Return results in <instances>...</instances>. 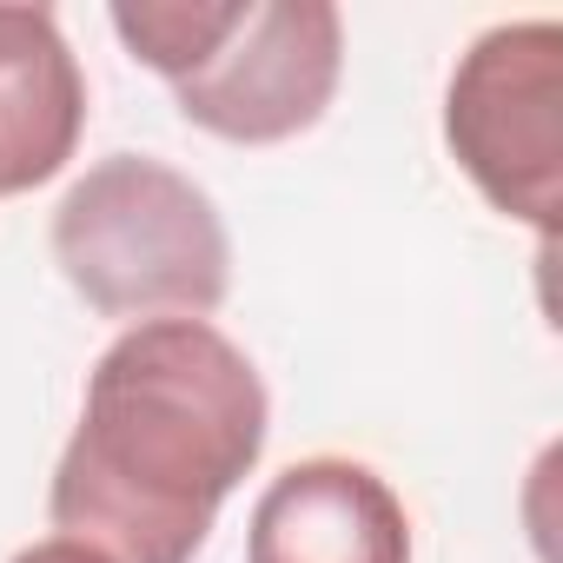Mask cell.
Returning a JSON list of instances; mask_svg holds the SVG:
<instances>
[{
  "label": "cell",
  "instance_id": "obj_6",
  "mask_svg": "<svg viewBox=\"0 0 563 563\" xmlns=\"http://www.w3.org/2000/svg\"><path fill=\"white\" fill-rule=\"evenodd\" d=\"M87 126L80 60L47 8H0V199L47 186Z\"/></svg>",
  "mask_w": 563,
  "mask_h": 563
},
{
  "label": "cell",
  "instance_id": "obj_7",
  "mask_svg": "<svg viewBox=\"0 0 563 563\" xmlns=\"http://www.w3.org/2000/svg\"><path fill=\"white\" fill-rule=\"evenodd\" d=\"M14 563H113V556H100V550L80 543V537H47V543H27Z\"/></svg>",
  "mask_w": 563,
  "mask_h": 563
},
{
  "label": "cell",
  "instance_id": "obj_2",
  "mask_svg": "<svg viewBox=\"0 0 563 563\" xmlns=\"http://www.w3.org/2000/svg\"><path fill=\"white\" fill-rule=\"evenodd\" d=\"M179 113L232 146H278L325 120L345 74L332 0H126L107 14Z\"/></svg>",
  "mask_w": 563,
  "mask_h": 563
},
{
  "label": "cell",
  "instance_id": "obj_1",
  "mask_svg": "<svg viewBox=\"0 0 563 563\" xmlns=\"http://www.w3.org/2000/svg\"><path fill=\"white\" fill-rule=\"evenodd\" d=\"M265 418V385L219 325H126L100 352L60 451L47 490L54 530L113 563H192L219 504L252 477Z\"/></svg>",
  "mask_w": 563,
  "mask_h": 563
},
{
  "label": "cell",
  "instance_id": "obj_5",
  "mask_svg": "<svg viewBox=\"0 0 563 563\" xmlns=\"http://www.w3.org/2000/svg\"><path fill=\"white\" fill-rule=\"evenodd\" d=\"M245 563H411V517L372 464L306 457L265 484Z\"/></svg>",
  "mask_w": 563,
  "mask_h": 563
},
{
  "label": "cell",
  "instance_id": "obj_4",
  "mask_svg": "<svg viewBox=\"0 0 563 563\" xmlns=\"http://www.w3.org/2000/svg\"><path fill=\"white\" fill-rule=\"evenodd\" d=\"M444 140L464 179L550 245L563 199V27L510 21L477 34L444 93Z\"/></svg>",
  "mask_w": 563,
  "mask_h": 563
},
{
  "label": "cell",
  "instance_id": "obj_3",
  "mask_svg": "<svg viewBox=\"0 0 563 563\" xmlns=\"http://www.w3.org/2000/svg\"><path fill=\"white\" fill-rule=\"evenodd\" d=\"M54 265L100 319H206L232 286V239L206 186L179 166L113 153L67 186Z\"/></svg>",
  "mask_w": 563,
  "mask_h": 563
}]
</instances>
